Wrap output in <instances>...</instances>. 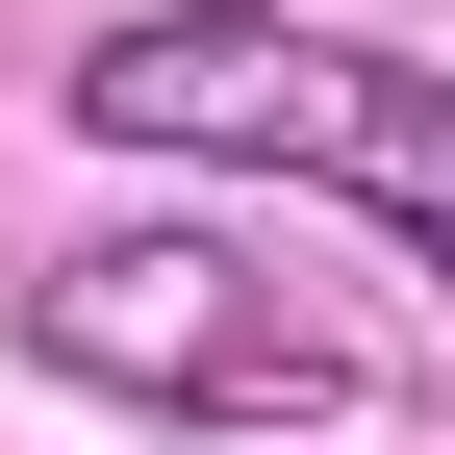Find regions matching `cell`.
Segmentation results:
<instances>
[{
	"label": "cell",
	"instance_id": "1",
	"mask_svg": "<svg viewBox=\"0 0 455 455\" xmlns=\"http://www.w3.org/2000/svg\"><path fill=\"white\" fill-rule=\"evenodd\" d=\"M51 101H76L101 152H178V178H304V203H379V228H405V278L455 304V76H430V51L278 26V0H152V26H101Z\"/></svg>",
	"mask_w": 455,
	"mask_h": 455
},
{
	"label": "cell",
	"instance_id": "2",
	"mask_svg": "<svg viewBox=\"0 0 455 455\" xmlns=\"http://www.w3.org/2000/svg\"><path fill=\"white\" fill-rule=\"evenodd\" d=\"M26 329L101 379V405H178V430H278V405H355V355H329V304H278L228 228H76V253L26 278Z\"/></svg>",
	"mask_w": 455,
	"mask_h": 455
}]
</instances>
